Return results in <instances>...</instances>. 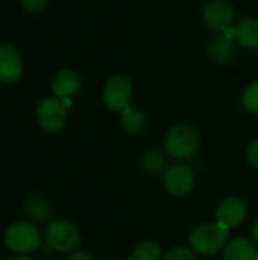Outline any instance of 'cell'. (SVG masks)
<instances>
[{
	"instance_id": "obj_1",
	"label": "cell",
	"mask_w": 258,
	"mask_h": 260,
	"mask_svg": "<svg viewBox=\"0 0 258 260\" xmlns=\"http://www.w3.org/2000/svg\"><path fill=\"white\" fill-rule=\"evenodd\" d=\"M190 247L202 256H211L225 248L230 241V230L219 222H205L190 233Z\"/></svg>"
},
{
	"instance_id": "obj_2",
	"label": "cell",
	"mask_w": 258,
	"mask_h": 260,
	"mask_svg": "<svg viewBox=\"0 0 258 260\" xmlns=\"http://www.w3.org/2000/svg\"><path fill=\"white\" fill-rule=\"evenodd\" d=\"M5 245L17 254H29L40 248L41 233L32 221H17L3 233Z\"/></svg>"
},
{
	"instance_id": "obj_3",
	"label": "cell",
	"mask_w": 258,
	"mask_h": 260,
	"mask_svg": "<svg viewBox=\"0 0 258 260\" xmlns=\"http://www.w3.org/2000/svg\"><path fill=\"white\" fill-rule=\"evenodd\" d=\"M198 148L199 134L190 125H175L167 131L164 137L166 152L176 160H186L192 157Z\"/></svg>"
},
{
	"instance_id": "obj_4",
	"label": "cell",
	"mask_w": 258,
	"mask_h": 260,
	"mask_svg": "<svg viewBox=\"0 0 258 260\" xmlns=\"http://www.w3.org/2000/svg\"><path fill=\"white\" fill-rule=\"evenodd\" d=\"M44 238L47 247L58 253H73L81 244V233L76 225L64 219H56L47 224Z\"/></svg>"
},
{
	"instance_id": "obj_5",
	"label": "cell",
	"mask_w": 258,
	"mask_h": 260,
	"mask_svg": "<svg viewBox=\"0 0 258 260\" xmlns=\"http://www.w3.org/2000/svg\"><path fill=\"white\" fill-rule=\"evenodd\" d=\"M103 105L111 111H123L131 107L132 101V84L125 75H113L103 85L102 90Z\"/></svg>"
},
{
	"instance_id": "obj_6",
	"label": "cell",
	"mask_w": 258,
	"mask_h": 260,
	"mask_svg": "<svg viewBox=\"0 0 258 260\" xmlns=\"http://www.w3.org/2000/svg\"><path fill=\"white\" fill-rule=\"evenodd\" d=\"M36 122L47 133H58L67 123V105L62 99L46 98L36 107Z\"/></svg>"
},
{
	"instance_id": "obj_7",
	"label": "cell",
	"mask_w": 258,
	"mask_h": 260,
	"mask_svg": "<svg viewBox=\"0 0 258 260\" xmlns=\"http://www.w3.org/2000/svg\"><path fill=\"white\" fill-rule=\"evenodd\" d=\"M163 183L172 197H184L195 186V174L186 165H173L164 172Z\"/></svg>"
},
{
	"instance_id": "obj_8",
	"label": "cell",
	"mask_w": 258,
	"mask_h": 260,
	"mask_svg": "<svg viewBox=\"0 0 258 260\" xmlns=\"http://www.w3.org/2000/svg\"><path fill=\"white\" fill-rule=\"evenodd\" d=\"M202 18L205 24L213 30L224 32L225 29L233 26L234 9L227 0H210L202 9Z\"/></svg>"
},
{
	"instance_id": "obj_9",
	"label": "cell",
	"mask_w": 258,
	"mask_h": 260,
	"mask_svg": "<svg viewBox=\"0 0 258 260\" xmlns=\"http://www.w3.org/2000/svg\"><path fill=\"white\" fill-rule=\"evenodd\" d=\"M23 75V59L17 47L9 43L0 44V82L12 84Z\"/></svg>"
},
{
	"instance_id": "obj_10",
	"label": "cell",
	"mask_w": 258,
	"mask_h": 260,
	"mask_svg": "<svg viewBox=\"0 0 258 260\" xmlns=\"http://www.w3.org/2000/svg\"><path fill=\"white\" fill-rule=\"evenodd\" d=\"M246 215H248V207L245 201L237 197L225 198L217 206V210H216L217 222L227 227L228 230L239 227L246 219Z\"/></svg>"
},
{
	"instance_id": "obj_11",
	"label": "cell",
	"mask_w": 258,
	"mask_h": 260,
	"mask_svg": "<svg viewBox=\"0 0 258 260\" xmlns=\"http://www.w3.org/2000/svg\"><path fill=\"white\" fill-rule=\"evenodd\" d=\"M81 76L71 69H61L55 73L50 88L58 99H71L81 90Z\"/></svg>"
},
{
	"instance_id": "obj_12",
	"label": "cell",
	"mask_w": 258,
	"mask_h": 260,
	"mask_svg": "<svg viewBox=\"0 0 258 260\" xmlns=\"http://www.w3.org/2000/svg\"><path fill=\"white\" fill-rule=\"evenodd\" d=\"M224 260H258V250L255 242L248 238L239 236L231 241L224 248Z\"/></svg>"
},
{
	"instance_id": "obj_13",
	"label": "cell",
	"mask_w": 258,
	"mask_h": 260,
	"mask_svg": "<svg viewBox=\"0 0 258 260\" xmlns=\"http://www.w3.org/2000/svg\"><path fill=\"white\" fill-rule=\"evenodd\" d=\"M23 209L26 216L32 222H46L52 215V204L46 197L40 193H32L26 197Z\"/></svg>"
},
{
	"instance_id": "obj_14",
	"label": "cell",
	"mask_w": 258,
	"mask_h": 260,
	"mask_svg": "<svg viewBox=\"0 0 258 260\" xmlns=\"http://www.w3.org/2000/svg\"><path fill=\"white\" fill-rule=\"evenodd\" d=\"M236 40L249 50H258V18L242 20L236 26Z\"/></svg>"
},
{
	"instance_id": "obj_15",
	"label": "cell",
	"mask_w": 258,
	"mask_h": 260,
	"mask_svg": "<svg viewBox=\"0 0 258 260\" xmlns=\"http://www.w3.org/2000/svg\"><path fill=\"white\" fill-rule=\"evenodd\" d=\"M120 123L128 134H140L148 125V117L140 108L128 107L120 114Z\"/></svg>"
},
{
	"instance_id": "obj_16",
	"label": "cell",
	"mask_w": 258,
	"mask_h": 260,
	"mask_svg": "<svg viewBox=\"0 0 258 260\" xmlns=\"http://www.w3.org/2000/svg\"><path fill=\"white\" fill-rule=\"evenodd\" d=\"M234 53L233 47V40L227 38L224 34L213 38L211 43L208 44V55L216 61V62H227L231 59Z\"/></svg>"
},
{
	"instance_id": "obj_17",
	"label": "cell",
	"mask_w": 258,
	"mask_h": 260,
	"mask_svg": "<svg viewBox=\"0 0 258 260\" xmlns=\"http://www.w3.org/2000/svg\"><path fill=\"white\" fill-rule=\"evenodd\" d=\"M128 260H163L161 248L154 241H143L135 245Z\"/></svg>"
},
{
	"instance_id": "obj_18",
	"label": "cell",
	"mask_w": 258,
	"mask_h": 260,
	"mask_svg": "<svg viewBox=\"0 0 258 260\" xmlns=\"http://www.w3.org/2000/svg\"><path fill=\"white\" fill-rule=\"evenodd\" d=\"M166 165V158L161 151L158 149H149L141 157V166L149 174H158Z\"/></svg>"
},
{
	"instance_id": "obj_19",
	"label": "cell",
	"mask_w": 258,
	"mask_h": 260,
	"mask_svg": "<svg viewBox=\"0 0 258 260\" xmlns=\"http://www.w3.org/2000/svg\"><path fill=\"white\" fill-rule=\"evenodd\" d=\"M242 104L249 113L258 114V79L251 82L245 88L243 96H242Z\"/></svg>"
},
{
	"instance_id": "obj_20",
	"label": "cell",
	"mask_w": 258,
	"mask_h": 260,
	"mask_svg": "<svg viewBox=\"0 0 258 260\" xmlns=\"http://www.w3.org/2000/svg\"><path fill=\"white\" fill-rule=\"evenodd\" d=\"M163 260H196L192 250L186 247H175L163 257Z\"/></svg>"
},
{
	"instance_id": "obj_21",
	"label": "cell",
	"mask_w": 258,
	"mask_h": 260,
	"mask_svg": "<svg viewBox=\"0 0 258 260\" xmlns=\"http://www.w3.org/2000/svg\"><path fill=\"white\" fill-rule=\"evenodd\" d=\"M21 6L24 8V11L36 14L40 11H43L47 5V0H20Z\"/></svg>"
},
{
	"instance_id": "obj_22",
	"label": "cell",
	"mask_w": 258,
	"mask_h": 260,
	"mask_svg": "<svg viewBox=\"0 0 258 260\" xmlns=\"http://www.w3.org/2000/svg\"><path fill=\"white\" fill-rule=\"evenodd\" d=\"M246 158L252 168L258 169V139L249 143V146L246 149Z\"/></svg>"
},
{
	"instance_id": "obj_23",
	"label": "cell",
	"mask_w": 258,
	"mask_h": 260,
	"mask_svg": "<svg viewBox=\"0 0 258 260\" xmlns=\"http://www.w3.org/2000/svg\"><path fill=\"white\" fill-rule=\"evenodd\" d=\"M65 260H94L91 257V254H88L87 251H73Z\"/></svg>"
},
{
	"instance_id": "obj_24",
	"label": "cell",
	"mask_w": 258,
	"mask_h": 260,
	"mask_svg": "<svg viewBox=\"0 0 258 260\" xmlns=\"http://www.w3.org/2000/svg\"><path fill=\"white\" fill-rule=\"evenodd\" d=\"M252 238H254V242L258 245V219H255V222L252 224Z\"/></svg>"
},
{
	"instance_id": "obj_25",
	"label": "cell",
	"mask_w": 258,
	"mask_h": 260,
	"mask_svg": "<svg viewBox=\"0 0 258 260\" xmlns=\"http://www.w3.org/2000/svg\"><path fill=\"white\" fill-rule=\"evenodd\" d=\"M11 260H33V259H30V257H27V256H24V254H18L17 257H14V259H11Z\"/></svg>"
}]
</instances>
